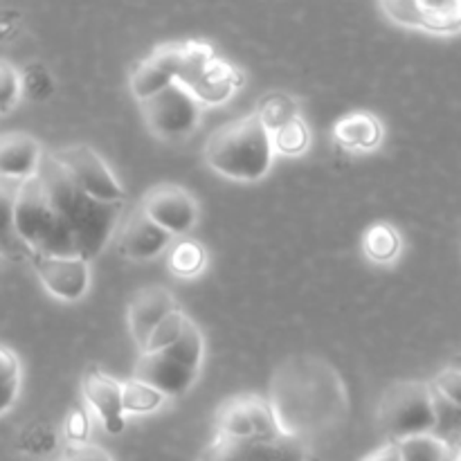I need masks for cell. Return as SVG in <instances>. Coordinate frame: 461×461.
<instances>
[{
  "instance_id": "cell-1",
  "label": "cell",
  "mask_w": 461,
  "mask_h": 461,
  "mask_svg": "<svg viewBox=\"0 0 461 461\" xmlns=\"http://www.w3.org/2000/svg\"><path fill=\"white\" fill-rule=\"evenodd\" d=\"M122 205L88 196L54 153H43L34 178L21 185L16 232L32 255L95 259L120 223Z\"/></svg>"
},
{
  "instance_id": "cell-2",
  "label": "cell",
  "mask_w": 461,
  "mask_h": 461,
  "mask_svg": "<svg viewBox=\"0 0 461 461\" xmlns=\"http://www.w3.org/2000/svg\"><path fill=\"white\" fill-rule=\"evenodd\" d=\"M273 135L259 115H246L221 126L207 140L205 158L214 171L232 180H261L273 165Z\"/></svg>"
},
{
  "instance_id": "cell-3",
  "label": "cell",
  "mask_w": 461,
  "mask_h": 461,
  "mask_svg": "<svg viewBox=\"0 0 461 461\" xmlns=\"http://www.w3.org/2000/svg\"><path fill=\"white\" fill-rule=\"evenodd\" d=\"M203 360L201 329L187 320L183 336L160 351H144L135 367L138 381L156 387L165 396H183L194 385Z\"/></svg>"
},
{
  "instance_id": "cell-4",
  "label": "cell",
  "mask_w": 461,
  "mask_h": 461,
  "mask_svg": "<svg viewBox=\"0 0 461 461\" xmlns=\"http://www.w3.org/2000/svg\"><path fill=\"white\" fill-rule=\"evenodd\" d=\"M381 421L396 444L410 437L430 435L437 426V410L430 390L421 383H399L381 403Z\"/></svg>"
},
{
  "instance_id": "cell-5",
  "label": "cell",
  "mask_w": 461,
  "mask_h": 461,
  "mask_svg": "<svg viewBox=\"0 0 461 461\" xmlns=\"http://www.w3.org/2000/svg\"><path fill=\"white\" fill-rule=\"evenodd\" d=\"M201 461H306V450L286 432L273 437L216 435L203 450Z\"/></svg>"
},
{
  "instance_id": "cell-6",
  "label": "cell",
  "mask_w": 461,
  "mask_h": 461,
  "mask_svg": "<svg viewBox=\"0 0 461 461\" xmlns=\"http://www.w3.org/2000/svg\"><path fill=\"white\" fill-rule=\"evenodd\" d=\"M201 106L203 104L194 97L192 90L178 81L142 102V113L153 133L167 140H178L196 129L201 122Z\"/></svg>"
},
{
  "instance_id": "cell-7",
  "label": "cell",
  "mask_w": 461,
  "mask_h": 461,
  "mask_svg": "<svg viewBox=\"0 0 461 461\" xmlns=\"http://www.w3.org/2000/svg\"><path fill=\"white\" fill-rule=\"evenodd\" d=\"M54 156L68 171V176L88 196L108 203V205H124V189L120 187L113 171L93 149L84 147V144H72V147L54 151Z\"/></svg>"
},
{
  "instance_id": "cell-8",
  "label": "cell",
  "mask_w": 461,
  "mask_h": 461,
  "mask_svg": "<svg viewBox=\"0 0 461 461\" xmlns=\"http://www.w3.org/2000/svg\"><path fill=\"white\" fill-rule=\"evenodd\" d=\"M187 59V43H169L153 50L147 59L138 63L131 77V88L140 102H147L153 95L162 93L169 86L178 84Z\"/></svg>"
},
{
  "instance_id": "cell-9",
  "label": "cell",
  "mask_w": 461,
  "mask_h": 461,
  "mask_svg": "<svg viewBox=\"0 0 461 461\" xmlns=\"http://www.w3.org/2000/svg\"><path fill=\"white\" fill-rule=\"evenodd\" d=\"M219 432L225 437H273L282 435L277 414L268 401L259 396H241L230 401L219 417Z\"/></svg>"
},
{
  "instance_id": "cell-10",
  "label": "cell",
  "mask_w": 461,
  "mask_h": 461,
  "mask_svg": "<svg viewBox=\"0 0 461 461\" xmlns=\"http://www.w3.org/2000/svg\"><path fill=\"white\" fill-rule=\"evenodd\" d=\"M30 261L43 286L59 300L77 302L88 291L90 268L86 259H79V257L32 255Z\"/></svg>"
},
{
  "instance_id": "cell-11",
  "label": "cell",
  "mask_w": 461,
  "mask_h": 461,
  "mask_svg": "<svg viewBox=\"0 0 461 461\" xmlns=\"http://www.w3.org/2000/svg\"><path fill=\"white\" fill-rule=\"evenodd\" d=\"M142 210L149 219L156 221L162 230L176 237V234H187L198 221V205L185 189L165 185V187L153 189L144 201Z\"/></svg>"
},
{
  "instance_id": "cell-12",
  "label": "cell",
  "mask_w": 461,
  "mask_h": 461,
  "mask_svg": "<svg viewBox=\"0 0 461 461\" xmlns=\"http://www.w3.org/2000/svg\"><path fill=\"white\" fill-rule=\"evenodd\" d=\"M383 12L401 25L423 27L432 32L461 30V0L446 3H417V0H394L383 3Z\"/></svg>"
},
{
  "instance_id": "cell-13",
  "label": "cell",
  "mask_w": 461,
  "mask_h": 461,
  "mask_svg": "<svg viewBox=\"0 0 461 461\" xmlns=\"http://www.w3.org/2000/svg\"><path fill=\"white\" fill-rule=\"evenodd\" d=\"M178 302L174 300L167 288L162 286H149L142 288L138 295L133 297L129 309V324H131V333H133L135 342L140 347H147L149 338L151 333L156 331L158 324L167 318L169 313L178 311Z\"/></svg>"
},
{
  "instance_id": "cell-14",
  "label": "cell",
  "mask_w": 461,
  "mask_h": 461,
  "mask_svg": "<svg viewBox=\"0 0 461 461\" xmlns=\"http://www.w3.org/2000/svg\"><path fill=\"white\" fill-rule=\"evenodd\" d=\"M171 239L174 237L167 230H162L156 221L149 219L147 212L138 210L126 219L124 232L120 237V248L122 255H126L129 259H153L169 248Z\"/></svg>"
},
{
  "instance_id": "cell-15",
  "label": "cell",
  "mask_w": 461,
  "mask_h": 461,
  "mask_svg": "<svg viewBox=\"0 0 461 461\" xmlns=\"http://www.w3.org/2000/svg\"><path fill=\"white\" fill-rule=\"evenodd\" d=\"M84 396L106 430L111 435H120L124 430V394H122V383L106 376L102 372H88L84 378Z\"/></svg>"
},
{
  "instance_id": "cell-16",
  "label": "cell",
  "mask_w": 461,
  "mask_h": 461,
  "mask_svg": "<svg viewBox=\"0 0 461 461\" xmlns=\"http://www.w3.org/2000/svg\"><path fill=\"white\" fill-rule=\"evenodd\" d=\"M43 151L30 135H9L0 140V178L25 180L34 178L39 171Z\"/></svg>"
},
{
  "instance_id": "cell-17",
  "label": "cell",
  "mask_w": 461,
  "mask_h": 461,
  "mask_svg": "<svg viewBox=\"0 0 461 461\" xmlns=\"http://www.w3.org/2000/svg\"><path fill=\"white\" fill-rule=\"evenodd\" d=\"M237 77L239 72L232 70L228 63L212 57L185 86L192 90L194 97L201 104H219L234 93V88H237L234 79Z\"/></svg>"
},
{
  "instance_id": "cell-18",
  "label": "cell",
  "mask_w": 461,
  "mask_h": 461,
  "mask_svg": "<svg viewBox=\"0 0 461 461\" xmlns=\"http://www.w3.org/2000/svg\"><path fill=\"white\" fill-rule=\"evenodd\" d=\"M21 185V180L0 178V255L30 259L32 252L16 232V201Z\"/></svg>"
},
{
  "instance_id": "cell-19",
  "label": "cell",
  "mask_w": 461,
  "mask_h": 461,
  "mask_svg": "<svg viewBox=\"0 0 461 461\" xmlns=\"http://www.w3.org/2000/svg\"><path fill=\"white\" fill-rule=\"evenodd\" d=\"M336 138L349 149H374L381 142V124L372 115L354 113L338 122Z\"/></svg>"
},
{
  "instance_id": "cell-20",
  "label": "cell",
  "mask_w": 461,
  "mask_h": 461,
  "mask_svg": "<svg viewBox=\"0 0 461 461\" xmlns=\"http://www.w3.org/2000/svg\"><path fill=\"white\" fill-rule=\"evenodd\" d=\"M122 394H124V412L133 414H149L156 412L167 396L158 392L156 387L147 385V383L131 378V381L122 383Z\"/></svg>"
},
{
  "instance_id": "cell-21",
  "label": "cell",
  "mask_w": 461,
  "mask_h": 461,
  "mask_svg": "<svg viewBox=\"0 0 461 461\" xmlns=\"http://www.w3.org/2000/svg\"><path fill=\"white\" fill-rule=\"evenodd\" d=\"M401 250V239L394 228L385 223H378L367 230L365 234V252L374 261H392Z\"/></svg>"
},
{
  "instance_id": "cell-22",
  "label": "cell",
  "mask_w": 461,
  "mask_h": 461,
  "mask_svg": "<svg viewBox=\"0 0 461 461\" xmlns=\"http://www.w3.org/2000/svg\"><path fill=\"white\" fill-rule=\"evenodd\" d=\"M401 461H446V444L435 435H419L399 441Z\"/></svg>"
},
{
  "instance_id": "cell-23",
  "label": "cell",
  "mask_w": 461,
  "mask_h": 461,
  "mask_svg": "<svg viewBox=\"0 0 461 461\" xmlns=\"http://www.w3.org/2000/svg\"><path fill=\"white\" fill-rule=\"evenodd\" d=\"M205 261H207L205 250H203L198 243L183 241L174 248L169 264L176 275H180V277H192V275L201 273Z\"/></svg>"
},
{
  "instance_id": "cell-24",
  "label": "cell",
  "mask_w": 461,
  "mask_h": 461,
  "mask_svg": "<svg viewBox=\"0 0 461 461\" xmlns=\"http://www.w3.org/2000/svg\"><path fill=\"white\" fill-rule=\"evenodd\" d=\"M187 320L189 318L180 309L167 315V318L158 324L156 331L151 333V338H149L144 351H160V349H167V347L174 345V342L183 336V329H185V322H187Z\"/></svg>"
},
{
  "instance_id": "cell-25",
  "label": "cell",
  "mask_w": 461,
  "mask_h": 461,
  "mask_svg": "<svg viewBox=\"0 0 461 461\" xmlns=\"http://www.w3.org/2000/svg\"><path fill=\"white\" fill-rule=\"evenodd\" d=\"M270 135H273V147L279 149L282 153H300L309 144V131H306V126L300 120H293L288 124L279 126Z\"/></svg>"
},
{
  "instance_id": "cell-26",
  "label": "cell",
  "mask_w": 461,
  "mask_h": 461,
  "mask_svg": "<svg viewBox=\"0 0 461 461\" xmlns=\"http://www.w3.org/2000/svg\"><path fill=\"white\" fill-rule=\"evenodd\" d=\"M21 77L9 63L0 61V113H7L21 95Z\"/></svg>"
},
{
  "instance_id": "cell-27",
  "label": "cell",
  "mask_w": 461,
  "mask_h": 461,
  "mask_svg": "<svg viewBox=\"0 0 461 461\" xmlns=\"http://www.w3.org/2000/svg\"><path fill=\"white\" fill-rule=\"evenodd\" d=\"M21 86H23V90H25L27 97H32V99H45L54 88L52 79H50V75L45 72V68H41V66L27 68L25 75H23Z\"/></svg>"
},
{
  "instance_id": "cell-28",
  "label": "cell",
  "mask_w": 461,
  "mask_h": 461,
  "mask_svg": "<svg viewBox=\"0 0 461 461\" xmlns=\"http://www.w3.org/2000/svg\"><path fill=\"white\" fill-rule=\"evenodd\" d=\"M435 387L439 390L441 396L450 401V403L461 408V372L455 367H446L444 372L437 374Z\"/></svg>"
},
{
  "instance_id": "cell-29",
  "label": "cell",
  "mask_w": 461,
  "mask_h": 461,
  "mask_svg": "<svg viewBox=\"0 0 461 461\" xmlns=\"http://www.w3.org/2000/svg\"><path fill=\"white\" fill-rule=\"evenodd\" d=\"M63 461H113V459L108 457L106 450L86 444V446H77V448H72Z\"/></svg>"
},
{
  "instance_id": "cell-30",
  "label": "cell",
  "mask_w": 461,
  "mask_h": 461,
  "mask_svg": "<svg viewBox=\"0 0 461 461\" xmlns=\"http://www.w3.org/2000/svg\"><path fill=\"white\" fill-rule=\"evenodd\" d=\"M0 383H18V360L5 347H0Z\"/></svg>"
},
{
  "instance_id": "cell-31",
  "label": "cell",
  "mask_w": 461,
  "mask_h": 461,
  "mask_svg": "<svg viewBox=\"0 0 461 461\" xmlns=\"http://www.w3.org/2000/svg\"><path fill=\"white\" fill-rule=\"evenodd\" d=\"M18 394V383H0V414L7 412Z\"/></svg>"
},
{
  "instance_id": "cell-32",
  "label": "cell",
  "mask_w": 461,
  "mask_h": 461,
  "mask_svg": "<svg viewBox=\"0 0 461 461\" xmlns=\"http://www.w3.org/2000/svg\"><path fill=\"white\" fill-rule=\"evenodd\" d=\"M365 461H401L399 444H387V446H383L381 450H376V453H372Z\"/></svg>"
},
{
  "instance_id": "cell-33",
  "label": "cell",
  "mask_w": 461,
  "mask_h": 461,
  "mask_svg": "<svg viewBox=\"0 0 461 461\" xmlns=\"http://www.w3.org/2000/svg\"><path fill=\"white\" fill-rule=\"evenodd\" d=\"M450 367L459 369V372H461V354H459V356H455V358H453V365H450Z\"/></svg>"
}]
</instances>
